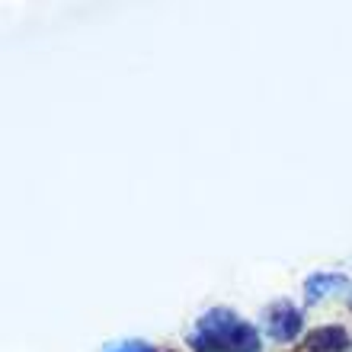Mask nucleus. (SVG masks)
Here are the masks:
<instances>
[{"instance_id":"nucleus-1","label":"nucleus","mask_w":352,"mask_h":352,"mask_svg":"<svg viewBox=\"0 0 352 352\" xmlns=\"http://www.w3.org/2000/svg\"><path fill=\"white\" fill-rule=\"evenodd\" d=\"M189 349L192 352H260L263 340L256 333V327L247 324L241 314H234L231 307H212L189 330Z\"/></svg>"},{"instance_id":"nucleus-2","label":"nucleus","mask_w":352,"mask_h":352,"mask_svg":"<svg viewBox=\"0 0 352 352\" xmlns=\"http://www.w3.org/2000/svg\"><path fill=\"white\" fill-rule=\"evenodd\" d=\"M301 327H305V317H301V311H298L292 301H276V305L269 307L266 333L272 336L276 343H292V340H298Z\"/></svg>"},{"instance_id":"nucleus-3","label":"nucleus","mask_w":352,"mask_h":352,"mask_svg":"<svg viewBox=\"0 0 352 352\" xmlns=\"http://www.w3.org/2000/svg\"><path fill=\"white\" fill-rule=\"evenodd\" d=\"M307 349L311 352H349V333L343 327H317L307 336Z\"/></svg>"},{"instance_id":"nucleus-4","label":"nucleus","mask_w":352,"mask_h":352,"mask_svg":"<svg viewBox=\"0 0 352 352\" xmlns=\"http://www.w3.org/2000/svg\"><path fill=\"white\" fill-rule=\"evenodd\" d=\"M343 288H346V276H340V272H314L305 282V295L307 301H320V298L343 292Z\"/></svg>"},{"instance_id":"nucleus-5","label":"nucleus","mask_w":352,"mask_h":352,"mask_svg":"<svg viewBox=\"0 0 352 352\" xmlns=\"http://www.w3.org/2000/svg\"><path fill=\"white\" fill-rule=\"evenodd\" d=\"M106 352H157V349L148 343H122V346H112V349H106Z\"/></svg>"}]
</instances>
